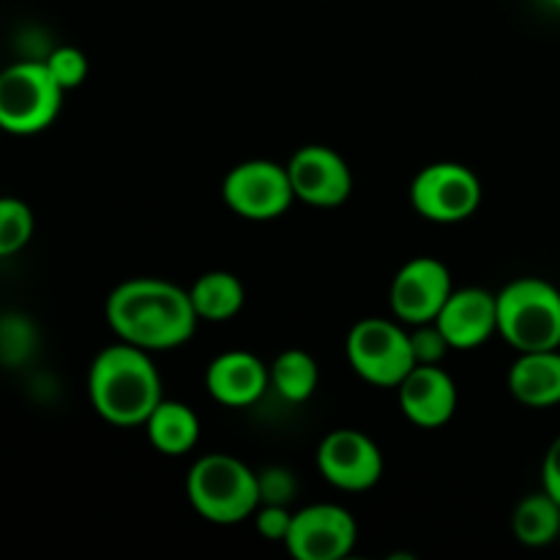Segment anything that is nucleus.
<instances>
[{
	"label": "nucleus",
	"instance_id": "f257e3e1",
	"mask_svg": "<svg viewBox=\"0 0 560 560\" xmlns=\"http://www.w3.org/2000/svg\"><path fill=\"white\" fill-rule=\"evenodd\" d=\"M197 315L189 290L156 277L129 279L107 299V323L118 339L156 353L189 342Z\"/></svg>",
	"mask_w": 560,
	"mask_h": 560
},
{
	"label": "nucleus",
	"instance_id": "f03ea898",
	"mask_svg": "<svg viewBox=\"0 0 560 560\" xmlns=\"http://www.w3.org/2000/svg\"><path fill=\"white\" fill-rule=\"evenodd\" d=\"M88 394L96 413L115 427H145L164 399L162 377L148 350L124 339L93 359Z\"/></svg>",
	"mask_w": 560,
	"mask_h": 560
},
{
	"label": "nucleus",
	"instance_id": "7ed1b4c3",
	"mask_svg": "<svg viewBox=\"0 0 560 560\" xmlns=\"http://www.w3.org/2000/svg\"><path fill=\"white\" fill-rule=\"evenodd\" d=\"M186 495L191 509L208 523H244L262 506L260 474L230 454H206L191 465Z\"/></svg>",
	"mask_w": 560,
	"mask_h": 560
},
{
	"label": "nucleus",
	"instance_id": "20e7f679",
	"mask_svg": "<svg viewBox=\"0 0 560 560\" xmlns=\"http://www.w3.org/2000/svg\"><path fill=\"white\" fill-rule=\"evenodd\" d=\"M498 334L520 353L560 348V290L539 277L509 282L498 293Z\"/></svg>",
	"mask_w": 560,
	"mask_h": 560
},
{
	"label": "nucleus",
	"instance_id": "39448f33",
	"mask_svg": "<svg viewBox=\"0 0 560 560\" xmlns=\"http://www.w3.org/2000/svg\"><path fill=\"white\" fill-rule=\"evenodd\" d=\"M63 88L44 60H22L0 74V126L11 135L44 131L60 113Z\"/></svg>",
	"mask_w": 560,
	"mask_h": 560
},
{
	"label": "nucleus",
	"instance_id": "423d86ee",
	"mask_svg": "<svg viewBox=\"0 0 560 560\" xmlns=\"http://www.w3.org/2000/svg\"><path fill=\"white\" fill-rule=\"evenodd\" d=\"M348 359L355 375L377 388H397L419 364L410 334L383 317H366L350 328Z\"/></svg>",
	"mask_w": 560,
	"mask_h": 560
},
{
	"label": "nucleus",
	"instance_id": "0eeeda50",
	"mask_svg": "<svg viewBox=\"0 0 560 560\" xmlns=\"http://www.w3.org/2000/svg\"><path fill=\"white\" fill-rule=\"evenodd\" d=\"M416 213L438 224H454L474 217L481 206V180L459 162H435L410 184Z\"/></svg>",
	"mask_w": 560,
	"mask_h": 560
},
{
	"label": "nucleus",
	"instance_id": "6e6552de",
	"mask_svg": "<svg viewBox=\"0 0 560 560\" xmlns=\"http://www.w3.org/2000/svg\"><path fill=\"white\" fill-rule=\"evenodd\" d=\"M222 197L228 208L252 222L277 219L293 206L295 191L290 180L288 164L252 159L235 164L222 184Z\"/></svg>",
	"mask_w": 560,
	"mask_h": 560
},
{
	"label": "nucleus",
	"instance_id": "1a4fd4ad",
	"mask_svg": "<svg viewBox=\"0 0 560 560\" xmlns=\"http://www.w3.org/2000/svg\"><path fill=\"white\" fill-rule=\"evenodd\" d=\"M359 541V525L348 509L337 503H315L293 514L284 539L290 556L299 560H342Z\"/></svg>",
	"mask_w": 560,
	"mask_h": 560
},
{
	"label": "nucleus",
	"instance_id": "9d476101",
	"mask_svg": "<svg viewBox=\"0 0 560 560\" xmlns=\"http://www.w3.org/2000/svg\"><path fill=\"white\" fill-rule=\"evenodd\" d=\"M317 470L339 490L364 492L381 481L383 454L364 432L334 430L317 446Z\"/></svg>",
	"mask_w": 560,
	"mask_h": 560
},
{
	"label": "nucleus",
	"instance_id": "9b49d317",
	"mask_svg": "<svg viewBox=\"0 0 560 560\" xmlns=\"http://www.w3.org/2000/svg\"><path fill=\"white\" fill-rule=\"evenodd\" d=\"M454 293L452 273L435 257H416L405 262L392 282V310L399 320L435 323L448 295Z\"/></svg>",
	"mask_w": 560,
	"mask_h": 560
},
{
	"label": "nucleus",
	"instance_id": "f8f14e48",
	"mask_svg": "<svg viewBox=\"0 0 560 560\" xmlns=\"http://www.w3.org/2000/svg\"><path fill=\"white\" fill-rule=\"evenodd\" d=\"M290 180L295 200L317 208L342 206L353 191V175L348 162L328 145H304L290 156Z\"/></svg>",
	"mask_w": 560,
	"mask_h": 560
},
{
	"label": "nucleus",
	"instance_id": "ddd939ff",
	"mask_svg": "<svg viewBox=\"0 0 560 560\" xmlns=\"http://www.w3.org/2000/svg\"><path fill=\"white\" fill-rule=\"evenodd\" d=\"M435 326L446 337L448 348H481L498 331V295L481 288H463L448 295Z\"/></svg>",
	"mask_w": 560,
	"mask_h": 560
},
{
	"label": "nucleus",
	"instance_id": "4468645a",
	"mask_svg": "<svg viewBox=\"0 0 560 560\" xmlns=\"http://www.w3.org/2000/svg\"><path fill=\"white\" fill-rule=\"evenodd\" d=\"M397 392L402 413L424 430H438L457 410V386L452 375L438 364H416Z\"/></svg>",
	"mask_w": 560,
	"mask_h": 560
},
{
	"label": "nucleus",
	"instance_id": "2eb2a0df",
	"mask_svg": "<svg viewBox=\"0 0 560 560\" xmlns=\"http://www.w3.org/2000/svg\"><path fill=\"white\" fill-rule=\"evenodd\" d=\"M206 386L217 402L228 408H246L268 392L271 370L246 350H230L211 361L206 372Z\"/></svg>",
	"mask_w": 560,
	"mask_h": 560
},
{
	"label": "nucleus",
	"instance_id": "dca6fc26",
	"mask_svg": "<svg viewBox=\"0 0 560 560\" xmlns=\"http://www.w3.org/2000/svg\"><path fill=\"white\" fill-rule=\"evenodd\" d=\"M509 388L528 408L560 405V348L520 353L509 370Z\"/></svg>",
	"mask_w": 560,
	"mask_h": 560
},
{
	"label": "nucleus",
	"instance_id": "f3484780",
	"mask_svg": "<svg viewBox=\"0 0 560 560\" xmlns=\"http://www.w3.org/2000/svg\"><path fill=\"white\" fill-rule=\"evenodd\" d=\"M145 432L156 452L180 457V454H189L200 441V419L189 405L162 399L151 419L145 421Z\"/></svg>",
	"mask_w": 560,
	"mask_h": 560
},
{
	"label": "nucleus",
	"instance_id": "a211bd4d",
	"mask_svg": "<svg viewBox=\"0 0 560 560\" xmlns=\"http://www.w3.org/2000/svg\"><path fill=\"white\" fill-rule=\"evenodd\" d=\"M191 304L200 320L224 323L244 310L246 290L241 279L230 271H208L191 284Z\"/></svg>",
	"mask_w": 560,
	"mask_h": 560
},
{
	"label": "nucleus",
	"instance_id": "6ab92c4d",
	"mask_svg": "<svg viewBox=\"0 0 560 560\" xmlns=\"http://www.w3.org/2000/svg\"><path fill=\"white\" fill-rule=\"evenodd\" d=\"M514 536L525 547H547L560 534V503L550 492H536L523 498L512 517Z\"/></svg>",
	"mask_w": 560,
	"mask_h": 560
},
{
	"label": "nucleus",
	"instance_id": "aec40b11",
	"mask_svg": "<svg viewBox=\"0 0 560 560\" xmlns=\"http://www.w3.org/2000/svg\"><path fill=\"white\" fill-rule=\"evenodd\" d=\"M320 372L306 350H284L271 364V386L288 402H304L315 394Z\"/></svg>",
	"mask_w": 560,
	"mask_h": 560
},
{
	"label": "nucleus",
	"instance_id": "412c9836",
	"mask_svg": "<svg viewBox=\"0 0 560 560\" xmlns=\"http://www.w3.org/2000/svg\"><path fill=\"white\" fill-rule=\"evenodd\" d=\"M33 213L22 200H0V257H11L31 241Z\"/></svg>",
	"mask_w": 560,
	"mask_h": 560
},
{
	"label": "nucleus",
	"instance_id": "4be33fe9",
	"mask_svg": "<svg viewBox=\"0 0 560 560\" xmlns=\"http://www.w3.org/2000/svg\"><path fill=\"white\" fill-rule=\"evenodd\" d=\"M47 69L52 71V77L58 80V85L63 91H74L85 82L88 77V58L82 49L77 47H58L44 58Z\"/></svg>",
	"mask_w": 560,
	"mask_h": 560
},
{
	"label": "nucleus",
	"instance_id": "5701e85b",
	"mask_svg": "<svg viewBox=\"0 0 560 560\" xmlns=\"http://www.w3.org/2000/svg\"><path fill=\"white\" fill-rule=\"evenodd\" d=\"M416 328H419V331L410 334V339H413L416 361H419V364H438V359L448 350L446 337H443L441 328H438L435 323H421V326Z\"/></svg>",
	"mask_w": 560,
	"mask_h": 560
},
{
	"label": "nucleus",
	"instance_id": "b1692460",
	"mask_svg": "<svg viewBox=\"0 0 560 560\" xmlns=\"http://www.w3.org/2000/svg\"><path fill=\"white\" fill-rule=\"evenodd\" d=\"M255 525L266 539L284 541L290 534V525H293V514L288 512V506L262 503V506L255 512Z\"/></svg>",
	"mask_w": 560,
	"mask_h": 560
},
{
	"label": "nucleus",
	"instance_id": "393cba45",
	"mask_svg": "<svg viewBox=\"0 0 560 560\" xmlns=\"http://www.w3.org/2000/svg\"><path fill=\"white\" fill-rule=\"evenodd\" d=\"M260 495H262V503L288 506L290 498L295 495L293 474L284 468H268L266 474H260Z\"/></svg>",
	"mask_w": 560,
	"mask_h": 560
},
{
	"label": "nucleus",
	"instance_id": "a878e982",
	"mask_svg": "<svg viewBox=\"0 0 560 560\" xmlns=\"http://www.w3.org/2000/svg\"><path fill=\"white\" fill-rule=\"evenodd\" d=\"M541 485H545V490L560 503V435L552 441V446L547 448L545 468H541Z\"/></svg>",
	"mask_w": 560,
	"mask_h": 560
},
{
	"label": "nucleus",
	"instance_id": "bb28decb",
	"mask_svg": "<svg viewBox=\"0 0 560 560\" xmlns=\"http://www.w3.org/2000/svg\"><path fill=\"white\" fill-rule=\"evenodd\" d=\"M556 5H558V9H560V0H556Z\"/></svg>",
	"mask_w": 560,
	"mask_h": 560
}]
</instances>
